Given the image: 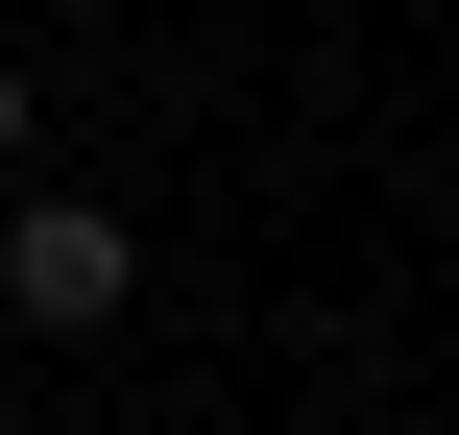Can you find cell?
Returning a JSON list of instances; mask_svg holds the SVG:
<instances>
[{
    "instance_id": "cell-1",
    "label": "cell",
    "mask_w": 459,
    "mask_h": 435,
    "mask_svg": "<svg viewBox=\"0 0 459 435\" xmlns=\"http://www.w3.org/2000/svg\"><path fill=\"white\" fill-rule=\"evenodd\" d=\"M121 291H145V242H121L97 194H24V218H0V315H24V339H97Z\"/></svg>"
},
{
    "instance_id": "cell-2",
    "label": "cell",
    "mask_w": 459,
    "mask_h": 435,
    "mask_svg": "<svg viewBox=\"0 0 459 435\" xmlns=\"http://www.w3.org/2000/svg\"><path fill=\"white\" fill-rule=\"evenodd\" d=\"M0 170H24V48H0Z\"/></svg>"
}]
</instances>
